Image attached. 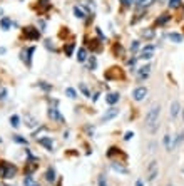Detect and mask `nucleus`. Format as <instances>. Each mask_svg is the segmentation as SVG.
<instances>
[{
    "label": "nucleus",
    "instance_id": "f257e3e1",
    "mask_svg": "<svg viewBox=\"0 0 184 186\" xmlns=\"http://www.w3.org/2000/svg\"><path fill=\"white\" fill-rule=\"evenodd\" d=\"M159 114H161V106L159 104H152L149 107V111H147V114H146L144 124L151 133H156L157 127H159Z\"/></svg>",
    "mask_w": 184,
    "mask_h": 186
},
{
    "label": "nucleus",
    "instance_id": "f03ea898",
    "mask_svg": "<svg viewBox=\"0 0 184 186\" xmlns=\"http://www.w3.org/2000/svg\"><path fill=\"white\" fill-rule=\"evenodd\" d=\"M17 175V166L7 163V161H0V178L3 179H10Z\"/></svg>",
    "mask_w": 184,
    "mask_h": 186
},
{
    "label": "nucleus",
    "instance_id": "7ed1b4c3",
    "mask_svg": "<svg viewBox=\"0 0 184 186\" xmlns=\"http://www.w3.org/2000/svg\"><path fill=\"white\" fill-rule=\"evenodd\" d=\"M157 173H159L157 161L152 159L149 163V166H147V181H154V179H156V176H157Z\"/></svg>",
    "mask_w": 184,
    "mask_h": 186
},
{
    "label": "nucleus",
    "instance_id": "20e7f679",
    "mask_svg": "<svg viewBox=\"0 0 184 186\" xmlns=\"http://www.w3.org/2000/svg\"><path fill=\"white\" fill-rule=\"evenodd\" d=\"M146 96H147V87H144V86L136 87V89H134V92H132V99H134V101H137V102L144 101Z\"/></svg>",
    "mask_w": 184,
    "mask_h": 186
},
{
    "label": "nucleus",
    "instance_id": "39448f33",
    "mask_svg": "<svg viewBox=\"0 0 184 186\" xmlns=\"http://www.w3.org/2000/svg\"><path fill=\"white\" fill-rule=\"evenodd\" d=\"M117 114H119V109L112 106V107H109V109L104 113V116L101 117V121H102V122H107V121H110V119H114V117H116Z\"/></svg>",
    "mask_w": 184,
    "mask_h": 186
},
{
    "label": "nucleus",
    "instance_id": "423d86ee",
    "mask_svg": "<svg viewBox=\"0 0 184 186\" xmlns=\"http://www.w3.org/2000/svg\"><path fill=\"white\" fill-rule=\"evenodd\" d=\"M49 117L54 119V121H59V122H65L64 116L59 113V109H57V107H49Z\"/></svg>",
    "mask_w": 184,
    "mask_h": 186
},
{
    "label": "nucleus",
    "instance_id": "0eeeda50",
    "mask_svg": "<svg viewBox=\"0 0 184 186\" xmlns=\"http://www.w3.org/2000/svg\"><path fill=\"white\" fill-rule=\"evenodd\" d=\"M24 34H25L27 39L37 40V39H39V35H40V32L37 30L35 27H25V29H24Z\"/></svg>",
    "mask_w": 184,
    "mask_h": 186
},
{
    "label": "nucleus",
    "instance_id": "6e6552de",
    "mask_svg": "<svg viewBox=\"0 0 184 186\" xmlns=\"http://www.w3.org/2000/svg\"><path fill=\"white\" fill-rule=\"evenodd\" d=\"M34 51H35L34 47H28V49H24V51L20 52V59L25 62L27 65H30V57H32V54H34Z\"/></svg>",
    "mask_w": 184,
    "mask_h": 186
},
{
    "label": "nucleus",
    "instance_id": "1a4fd4ad",
    "mask_svg": "<svg viewBox=\"0 0 184 186\" xmlns=\"http://www.w3.org/2000/svg\"><path fill=\"white\" fill-rule=\"evenodd\" d=\"M179 111H181V102H179V101H173V104H171V107H169V116H171V119H176V117H178Z\"/></svg>",
    "mask_w": 184,
    "mask_h": 186
},
{
    "label": "nucleus",
    "instance_id": "9d476101",
    "mask_svg": "<svg viewBox=\"0 0 184 186\" xmlns=\"http://www.w3.org/2000/svg\"><path fill=\"white\" fill-rule=\"evenodd\" d=\"M152 55H154V45H146V47L141 51V55H139V57L147 60V59H151Z\"/></svg>",
    "mask_w": 184,
    "mask_h": 186
},
{
    "label": "nucleus",
    "instance_id": "9b49d317",
    "mask_svg": "<svg viewBox=\"0 0 184 186\" xmlns=\"http://www.w3.org/2000/svg\"><path fill=\"white\" fill-rule=\"evenodd\" d=\"M149 71H151V65H149V64H146V65H142V67H139V72H137V79H139V81L146 79V77L149 76Z\"/></svg>",
    "mask_w": 184,
    "mask_h": 186
},
{
    "label": "nucleus",
    "instance_id": "f8f14e48",
    "mask_svg": "<svg viewBox=\"0 0 184 186\" xmlns=\"http://www.w3.org/2000/svg\"><path fill=\"white\" fill-rule=\"evenodd\" d=\"M119 99H121L119 92H110V94H107V97H105V102L110 104V106H114L116 102H119Z\"/></svg>",
    "mask_w": 184,
    "mask_h": 186
},
{
    "label": "nucleus",
    "instance_id": "ddd939ff",
    "mask_svg": "<svg viewBox=\"0 0 184 186\" xmlns=\"http://www.w3.org/2000/svg\"><path fill=\"white\" fill-rule=\"evenodd\" d=\"M39 144H42V146L47 148L49 151H52V148H54V143H52L50 138H40L39 139Z\"/></svg>",
    "mask_w": 184,
    "mask_h": 186
},
{
    "label": "nucleus",
    "instance_id": "4468645a",
    "mask_svg": "<svg viewBox=\"0 0 184 186\" xmlns=\"http://www.w3.org/2000/svg\"><path fill=\"white\" fill-rule=\"evenodd\" d=\"M10 25H12V20L9 17H3L2 20H0V29H2V30H9Z\"/></svg>",
    "mask_w": 184,
    "mask_h": 186
},
{
    "label": "nucleus",
    "instance_id": "2eb2a0df",
    "mask_svg": "<svg viewBox=\"0 0 184 186\" xmlns=\"http://www.w3.org/2000/svg\"><path fill=\"white\" fill-rule=\"evenodd\" d=\"M184 139V131H181V133H178V136L174 138V143H173V149H176V148H179V144L182 143Z\"/></svg>",
    "mask_w": 184,
    "mask_h": 186
},
{
    "label": "nucleus",
    "instance_id": "dca6fc26",
    "mask_svg": "<svg viewBox=\"0 0 184 186\" xmlns=\"http://www.w3.org/2000/svg\"><path fill=\"white\" fill-rule=\"evenodd\" d=\"M24 121H25V124H27L28 127H35L37 124H39V122H37L34 117H32V116H28V114H25V116H24Z\"/></svg>",
    "mask_w": 184,
    "mask_h": 186
},
{
    "label": "nucleus",
    "instance_id": "f3484780",
    "mask_svg": "<svg viewBox=\"0 0 184 186\" xmlns=\"http://www.w3.org/2000/svg\"><path fill=\"white\" fill-rule=\"evenodd\" d=\"M171 138H173L171 134L164 136V148H166V151H173V141H171Z\"/></svg>",
    "mask_w": 184,
    "mask_h": 186
},
{
    "label": "nucleus",
    "instance_id": "a211bd4d",
    "mask_svg": "<svg viewBox=\"0 0 184 186\" xmlns=\"http://www.w3.org/2000/svg\"><path fill=\"white\" fill-rule=\"evenodd\" d=\"M85 59H87V51L82 47V49H79V52H77V60H79V62H84Z\"/></svg>",
    "mask_w": 184,
    "mask_h": 186
},
{
    "label": "nucleus",
    "instance_id": "6ab92c4d",
    "mask_svg": "<svg viewBox=\"0 0 184 186\" xmlns=\"http://www.w3.org/2000/svg\"><path fill=\"white\" fill-rule=\"evenodd\" d=\"M169 39L173 40L174 44H181V42H182V35H181V34H176V32L169 34Z\"/></svg>",
    "mask_w": 184,
    "mask_h": 186
},
{
    "label": "nucleus",
    "instance_id": "aec40b11",
    "mask_svg": "<svg viewBox=\"0 0 184 186\" xmlns=\"http://www.w3.org/2000/svg\"><path fill=\"white\" fill-rule=\"evenodd\" d=\"M169 19H171V15H169V14H162L161 17L156 20V24H157V25H164V24H166Z\"/></svg>",
    "mask_w": 184,
    "mask_h": 186
},
{
    "label": "nucleus",
    "instance_id": "412c9836",
    "mask_svg": "<svg viewBox=\"0 0 184 186\" xmlns=\"http://www.w3.org/2000/svg\"><path fill=\"white\" fill-rule=\"evenodd\" d=\"M24 186H37V183L34 181V178H32L30 175H27L25 178H24Z\"/></svg>",
    "mask_w": 184,
    "mask_h": 186
},
{
    "label": "nucleus",
    "instance_id": "4be33fe9",
    "mask_svg": "<svg viewBox=\"0 0 184 186\" xmlns=\"http://www.w3.org/2000/svg\"><path fill=\"white\" fill-rule=\"evenodd\" d=\"M152 2L154 0H137V7L139 9H146V7H149Z\"/></svg>",
    "mask_w": 184,
    "mask_h": 186
},
{
    "label": "nucleus",
    "instance_id": "5701e85b",
    "mask_svg": "<svg viewBox=\"0 0 184 186\" xmlns=\"http://www.w3.org/2000/svg\"><path fill=\"white\" fill-rule=\"evenodd\" d=\"M45 179H47V181H50V183H54V181H55V173H54V169H47V173H45Z\"/></svg>",
    "mask_w": 184,
    "mask_h": 186
},
{
    "label": "nucleus",
    "instance_id": "b1692460",
    "mask_svg": "<svg viewBox=\"0 0 184 186\" xmlns=\"http://www.w3.org/2000/svg\"><path fill=\"white\" fill-rule=\"evenodd\" d=\"M74 15H75V17L77 19H84L85 17V14H84V12H82V9H80V7H74Z\"/></svg>",
    "mask_w": 184,
    "mask_h": 186
},
{
    "label": "nucleus",
    "instance_id": "393cba45",
    "mask_svg": "<svg viewBox=\"0 0 184 186\" xmlns=\"http://www.w3.org/2000/svg\"><path fill=\"white\" fill-rule=\"evenodd\" d=\"M10 124H12V127H19V124H20V117L17 114H14L10 117Z\"/></svg>",
    "mask_w": 184,
    "mask_h": 186
},
{
    "label": "nucleus",
    "instance_id": "a878e982",
    "mask_svg": "<svg viewBox=\"0 0 184 186\" xmlns=\"http://www.w3.org/2000/svg\"><path fill=\"white\" fill-rule=\"evenodd\" d=\"M142 37H146V39H152V37H154V30H152V29H146V30H142Z\"/></svg>",
    "mask_w": 184,
    "mask_h": 186
},
{
    "label": "nucleus",
    "instance_id": "bb28decb",
    "mask_svg": "<svg viewBox=\"0 0 184 186\" xmlns=\"http://www.w3.org/2000/svg\"><path fill=\"white\" fill-rule=\"evenodd\" d=\"M65 94H67V97H71V99H75V97H77V92H75L72 87H67V89H65Z\"/></svg>",
    "mask_w": 184,
    "mask_h": 186
},
{
    "label": "nucleus",
    "instance_id": "cd10ccee",
    "mask_svg": "<svg viewBox=\"0 0 184 186\" xmlns=\"http://www.w3.org/2000/svg\"><path fill=\"white\" fill-rule=\"evenodd\" d=\"M79 89L82 91V94H84L85 97H91V92H89L87 87H85V84H79Z\"/></svg>",
    "mask_w": 184,
    "mask_h": 186
},
{
    "label": "nucleus",
    "instance_id": "c85d7f7f",
    "mask_svg": "<svg viewBox=\"0 0 184 186\" xmlns=\"http://www.w3.org/2000/svg\"><path fill=\"white\" fill-rule=\"evenodd\" d=\"M181 5V0H169V9H178Z\"/></svg>",
    "mask_w": 184,
    "mask_h": 186
},
{
    "label": "nucleus",
    "instance_id": "c756f323",
    "mask_svg": "<svg viewBox=\"0 0 184 186\" xmlns=\"http://www.w3.org/2000/svg\"><path fill=\"white\" fill-rule=\"evenodd\" d=\"M74 47H75V44H69L67 47H65V54H67L69 57L72 55V52H74Z\"/></svg>",
    "mask_w": 184,
    "mask_h": 186
},
{
    "label": "nucleus",
    "instance_id": "7c9ffc66",
    "mask_svg": "<svg viewBox=\"0 0 184 186\" xmlns=\"http://www.w3.org/2000/svg\"><path fill=\"white\" fill-rule=\"evenodd\" d=\"M121 3L126 5V7H131V5H134V3H137V0H121Z\"/></svg>",
    "mask_w": 184,
    "mask_h": 186
},
{
    "label": "nucleus",
    "instance_id": "2f4dec72",
    "mask_svg": "<svg viewBox=\"0 0 184 186\" xmlns=\"http://www.w3.org/2000/svg\"><path fill=\"white\" fill-rule=\"evenodd\" d=\"M112 169H116V171H119V173H127V169L122 168V166H119V164H116V163L112 164Z\"/></svg>",
    "mask_w": 184,
    "mask_h": 186
},
{
    "label": "nucleus",
    "instance_id": "473e14b6",
    "mask_svg": "<svg viewBox=\"0 0 184 186\" xmlns=\"http://www.w3.org/2000/svg\"><path fill=\"white\" fill-rule=\"evenodd\" d=\"M39 5L42 7V9H47V7L50 5V0H39Z\"/></svg>",
    "mask_w": 184,
    "mask_h": 186
},
{
    "label": "nucleus",
    "instance_id": "72a5a7b5",
    "mask_svg": "<svg viewBox=\"0 0 184 186\" xmlns=\"http://www.w3.org/2000/svg\"><path fill=\"white\" fill-rule=\"evenodd\" d=\"M39 86H40V87H42L44 91H50V89H52V86L45 84V82H44V81H40V82H39Z\"/></svg>",
    "mask_w": 184,
    "mask_h": 186
},
{
    "label": "nucleus",
    "instance_id": "f704fd0d",
    "mask_svg": "<svg viewBox=\"0 0 184 186\" xmlns=\"http://www.w3.org/2000/svg\"><path fill=\"white\" fill-rule=\"evenodd\" d=\"M137 49H139V40H136V42H132V45H131V51H132V52H136Z\"/></svg>",
    "mask_w": 184,
    "mask_h": 186
},
{
    "label": "nucleus",
    "instance_id": "c9c22d12",
    "mask_svg": "<svg viewBox=\"0 0 184 186\" xmlns=\"http://www.w3.org/2000/svg\"><path fill=\"white\" fill-rule=\"evenodd\" d=\"M132 136H134L132 131H127V133L124 134V139H126V141H129V139H132Z\"/></svg>",
    "mask_w": 184,
    "mask_h": 186
},
{
    "label": "nucleus",
    "instance_id": "e433bc0d",
    "mask_svg": "<svg viewBox=\"0 0 184 186\" xmlns=\"http://www.w3.org/2000/svg\"><path fill=\"white\" fill-rule=\"evenodd\" d=\"M14 139H15L17 143H20V144H27V141H25L24 138H20V136H14Z\"/></svg>",
    "mask_w": 184,
    "mask_h": 186
},
{
    "label": "nucleus",
    "instance_id": "4c0bfd02",
    "mask_svg": "<svg viewBox=\"0 0 184 186\" xmlns=\"http://www.w3.org/2000/svg\"><path fill=\"white\" fill-rule=\"evenodd\" d=\"M94 67H96V59L91 57V60H89V69H94Z\"/></svg>",
    "mask_w": 184,
    "mask_h": 186
},
{
    "label": "nucleus",
    "instance_id": "58836bf2",
    "mask_svg": "<svg viewBox=\"0 0 184 186\" xmlns=\"http://www.w3.org/2000/svg\"><path fill=\"white\" fill-rule=\"evenodd\" d=\"M5 97H7V91H5V89H2V91H0V101H3Z\"/></svg>",
    "mask_w": 184,
    "mask_h": 186
},
{
    "label": "nucleus",
    "instance_id": "ea45409f",
    "mask_svg": "<svg viewBox=\"0 0 184 186\" xmlns=\"http://www.w3.org/2000/svg\"><path fill=\"white\" fill-rule=\"evenodd\" d=\"M99 186H107V184H105V179H104V178H99Z\"/></svg>",
    "mask_w": 184,
    "mask_h": 186
},
{
    "label": "nucleus",
    "instance_id": "a19ab883",
    "mask_svg": "<svg viewBox=\"0 0 184 186\" xmlns=\"http://www.w3.org/2000/svg\"><path fill=\"white\" fill-rule=\"evenodd\" d=\"M136 186H142V179H137V183H136Z\"/></svg>",
    "mask_w": 184,
    "mask_h": 186
},
{
    "label": "nucleus",
    "instance_id": "79ce46f5",
    "mask_svg": "<svg viewBox=\"0 0 184 186\" xmlns=\"http://www.w3.org/2000/svg\"><path fill=\"white\" fill-rule=\"evenodd\" d=\"M182 119H184V109H182Z\"/></svg>",
    "mask_w": 184,
    "mask_h": 186
},
{
    "label": "nucleus",
    "instance_id": "37998d69",
    "mask_svg": "<svg viewBox=\"0 0 184 186\" xmlns=\"http://www.w3.org/2000/svg\"><path fill=\"white\" fill-rule=\"evenodd\" d=\"M167 186H173V184H167Z\"/></svg>",
    "mask_w": 184,
    "mask_h": 186
},
{
    "label": "nucleus",
    "instance_id": "c03bdc74",
    "mask_svg": "<svg viewBox=\"0 0 184 186\" xmlns=\"http://www.w3.org/2000/svg\"><path fill=\"white\" fill-rule=\"evenodd\" d=\"M154 2H156V0H154Z\"/></svg>",
    "mask_w": 184,
    "mask_h": 186
}]
</instances>
